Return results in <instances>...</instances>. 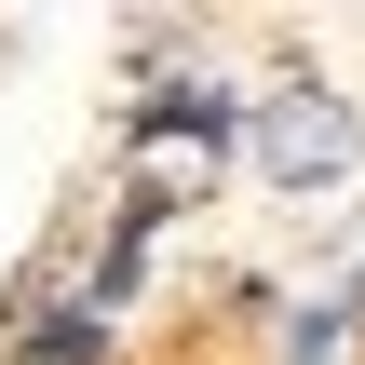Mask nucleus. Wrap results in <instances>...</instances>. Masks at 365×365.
<instances>
[{"label":"nucleus","mask_w":365,"mask_h":365,"mask_svg":"<svg viewBox=\"0 0 365 365\" xmlns=\"http://www.w3.org/2000/svg\"><path fill=\"white\" fill-rule=\"evenodd\" d=\"M122 149H135V217H163V203H190V190L230 163V108H217L203 81H163V95L122 122Z\"/></svg>","instance_id":"1"},{"label":"nucleus","mask_w":365,"mask_h":365,"mask_svg":"<svg viewBox=\"0 0 365 365\" xmlns=\"http://www.w3.org/2000/svg\"><path fill=\"white\" fill-rule=\"evenodd\" d=\"M365 149L352 95H325V81H284V95H257V176L284 190V203H312V190H339Z\"/></svg>","instance_id":"2"},{"label":"nucleus","mask_w":365,"mask_h":365,"mask_svg":"<svg viewBox=\"0 0 365 365\" xmlns=\"http://www.w3.org/2000/svg\"><path fill=\"white\" fill-rule=\"evenodd\" d=\"M352 312H365V284L325 298V312H298V325H284V365H339V352H352Z\"/></svg>","instance_id":"3"}]
</instances>
